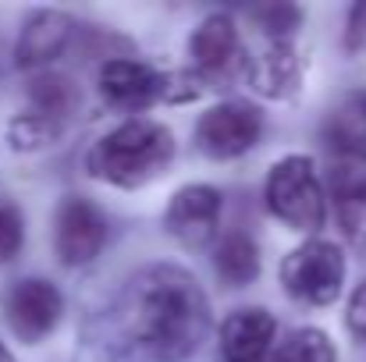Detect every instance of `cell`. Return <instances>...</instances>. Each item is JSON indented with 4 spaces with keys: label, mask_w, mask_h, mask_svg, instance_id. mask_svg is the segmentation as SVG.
Here are the masks:
<instances>
[{
    "label": "cell",
    "mask_w": 366,
    "mask_h": 362,
    "mask_svg": "<svg viewBox=\"0 0 366 362\" xmlns=\"http://www.w3.org/2000/svg\"><path fill=\"white\" fill-rule=\"evenodd\" d=\"M128 331L149 359H189L210 331V306L199 281L182 266L142 270L128 291Z\"/></svg>",
    "instance_id": "6da1fadb"
},
{
    "label": "cell",
    "mask_w": 366,
    "mask_h": 362,
    "mask_svg": "<svg viewBox=\"0 0 366 362\" xmlns=\"http://www.w3.org/2000/svg\"><path fill=\"white\" fill-rule=\"evenodd\" d=\"M174 156V139L164 124L146 118H132L107 131L93 153H89V171L111 185L139 188L153 181Z\"/></svg>",
    "instance_id": "7a4b0ae2"
},
{
    "label": "cell",
    "mask_w": 366,
    "mask_h": 362,
    "mask_svg": "<svg viewBox=\"0 0 366 362\" xmlns=\"http://www.w3.org/2000/svg\"><path fill=\"white\" fill-rule=\"evenodd\" d=\"M267 206L295 231H317L324 224V185L310 156H285L270 167Z\"/></svg>",
    "instance_id": "3957f363"
},
{
    "label": "cell",
    "mask_w": 366,
    "mask_h": 362,
    "mask_svg": "<svg viewBox=\"0 0 366 362\" xmlns=\"http://www.w3.org/2000/svg\"><path fill=\"white\" fill-rule=\"evenodd\" d=\"M345 281V256L331 241H306L281 263V284L306 306H327L338 298Z\"/></svg>",
    "instance_id": "277c9868"
},
{
    "label": "cell",
    "mask_w": 366,
    "mask_h": 362,
    "mask_svg": "<svg viewBox=\"0 0 366 362\" xmlns=\"http://www.w3.org/2000/svg\"><path fill=\"white\" fill-rule=\"evenodd\" d=\"M263 131V114L249 104H217L210 107L199 124H196V146L214 156V160H232V156H242L245 149L256 146Z\"/></svg>",
    "instance_id": "5b68a950"
},
{
    "label": "cell",
    "mask_w": 366,
    "mask_h": 362,
    "mask_svg": "<svg viewBox=\"0 0 366 362\" xmlns=\"http://www.w3.org/2000/svg\"><path fill=\"white\" fill-rule=\"evenodd\" d=\"M107 241V221L104 213L82 199V196H68L57 206V221H54V248L61 256V263L68 266H86L100 256Z\"/></svg>",
    "instance_id": "8992f818"
},
{
    "label": "cell",
    "mask_w": 366,
    "mask_h": 362,
    "mask_svg": "<svg viewBox=\"0 0 366 362\" xmlns=\"http://www.w3.org/2000/svg\"><path fill=\"white\" fill-rule=\"evenodd\" d=\"M61 309H64L61 291H57L50 281H39V277L18 281V284L11 288V295H7L11 331H14L21 341H29V345L43 341V338L57 327Z\"/></svg>",
    "instance_id": "52a82bcc"
},
{
    "label": "cell",
    "mask_w": 366,
    "mask_h": 362,
    "mask_svg": "<svg viewBox=\"0 0 366 362\" xmlns=\"http://www.w3.org/2000/svg\"><path fill=\"white\" fill-rule=\"evenodd\" d=\"M217 221H221V192L210 188V185L178 188L167 213H164V228L189 248H199L214 238Z\"/></svg>",
    "instance_id": "ba28073f"
},
{
    "label": "cell",
    "mask_w": 366,
    "mask_h": 362,
    "mask_svg": "<svg viewBox=\"0 0 366 362\" xmlns=\"http://www.w3.org/2000/svg\"><path fill=\"white\" fill-rule=\"evenodd\" d=\"M100 93L118 111H142L167 93V75L153 71L142 61H107L100 68Z\"/></svg>",
    "instance_id": "9c48e42d"
},
{
    "label": "cell",
    "mask_w": 366,
    "mask_h": 362,
    "mask_svg": "<svg viewBox=\"0 0 366 362\" xmlns=\"http://www.w3.org/2000/svg\"><path fill=\"white\" fill-rule=\"evenodd\" d=\"M192 50V64L210 75V79H232V71L239 68L242 46H239V29L228 14H210L189 39Z\"/></svg>",
    "instance_id": "30bf717a"
},
{
    "label": "cell",
    "mask_w": 366,
    "mask_h": 362,
    "mask_svg": "<svg viewBox=\"0 0 366 362\" xmlns=\"http://www.w3.org/2000/svg\"><path fill=\"white\" fill-rule=\"evenodd\" d=\"M331 199L338 206V217L352 238L366 235V156L338 153L327 171Z\"/></svg>",
    "instance_id": "8fae6325"
},
{
    "label": "cell",
    "mask_w": 366,
    "mask_h": 362,
    "mask_svg": "<svg viewBox=\"0 0 366 362\" xmlns=\"http://www.w3.org/2000/svg\"><path fill=\"white\" fill-rule=\"evenodd\" d=\"M274 316L267 309H239L221 327V356L228 362H259L274 341Z\"/></svg>",
    "instance_id": "7c38bea8"
},
{
    "label": "cell",
    "mask_w": 366,
    "mask_h": 362,
    "mask_svg": "<svg viewBox=\"0 0 366 362\" xmlns=\"http://www.w3.org/2000/svg\"><path fill=\"white\" fill-rule=\"evenodd\" d=\"M68 39H71V18L68 14H61V11L32 14L29 25L21 29V39H18V50H14L18 68H36V64L61 57Z\"/></svg>",
    "instance_id": "4fadbf2b"
},
{
    "label": "cell",
    "mask_w": 366,
    "mask_h": 362,
    "mask_svg": "<svg viewBox=\"0 0 366 362\" xmlns=\"http://www.w3.org/2000/svg\"><path fill=\"white\" fill-rule=\"evenodd\" d=\"M249 82L259 96L288 100L299 89V57H295V50L288 43H270L249 64Z\"/></svg>",
    "instance_id": "5bb4252c"
},
{
    "label": "cell",
    "mask_w": 366,
    "mask_h": 362,
    "mask_svg": "<svg viewBox=\"0 0 366 362\" xmlns=\"http://www.w3.org/2000/svg\"><path fill=\"white\" fill-rule=\"evenodd\" d=\"M29 100H32V114L54 121L57 128L68 121V114L75 111L79 104V89L68 75H57V71H43L29 82Z\"/></svg>",
    "instance_id": "9a60e30c"
},
{
    "label": "cell",
    "mask_w": 366,
    "mask_h": 362,
    "mask_svg": "<svg viewBox=\"0 0 366 362\" xmlns=\"http://www.w3.org/2000/svg\"><path fill=\"white\" fill-rule=\"evenodd\" d=\"M214 270L228 288H245L259 273V248L249 235H228L214 252Z\"/></svg>",
    "instance_id": "2e32d148"
},
{
    "label": "cell",
    "mask_w": 366,
    "mask_h": 362,
    "mask_svg": "<svg viewBox=\"0 0 366 362\" xmlns=\"http://www.w3.org/2000/svg\"><path fill=\"white\" fill-rule=\"evenodd\" d=\"M331 146L338 153L366 156V93L345 100V107L331 118Z\"/></svg>",
    "instance_id": "e0dca14e"
},
{
    "label": "cell",
    "mask_w": 366,
    "mask_h": 362,
    "mask_svg": "<svg viewBox=\"0 0 366 362\" xmlns=\"http://www.w3.org/2000/svg\"><path fill=\"white\" fill-rule=\"evenodd\" d=\"M335 359L338 356H335V345L327 341V334L306 327V331H295L288 341H281V348L274 352L270 362H335Z\"/></svg>",
    "instance_id": "ac0fdd59"
},
{
    "label": "cell",
    "mask_w": 366,
    "mask_h": 362,
    "mask_svg": "<svg viewBox=\"0 0 366 362\" xmlns=\"http://www.w3.org/2000/svg\"><path fill=\"white\" fill-rule=\"evenodd\" d=\"M57 124L54 121H46V118H39V114H21V118H14L11 121V146L14 149H39V146H46L50 139H57Z\"/></svg>",
    "instance_id": "d6986e66"
},
{
    "label": "cell",
    "mask_w": 366,
    "mask_h": 362,
    "mask_svg": "<svg viewBox=\"0 0 366 362\" xmlns=\"http://www.w3.org/2000/svg\"><path fill=\"white\" fill-rule=\"evenodd\" d=\"M256 25L274 39V43H288V36L299 29V7L292 4H270V7H256L252 11Z\"/></svg>",
    "instance_id": "ffe728a7"
},
{
    "label": "cell",
    "mask_w": 366,
    "mask_h": 362,
    "mask_svg": "<svg viewBox=\"0 0 366 362\" xmlns=\"http://www.w3.org/2000/svg\"><path fill=\"white\" fill-rule=\"evenodd\" d=\"M21 238H25V231H21V213H18L14 206H0V263L11 259V256L21 248Z\"/></svg>",
    "instance_id": "44dd1931"
},
{
    "label": "cell",
    "mask_w": 366,
    "mask_h": 362,
    "mask_svg": "<svg viewBox=\"0 0 366 362\" xmlns=\"http://www.w3.org/2000/svg\"><path fill=\"white\" fill-rule=\"evenodd\" d=\"M349 327H352L360 338H366V281L352 291V302H349Z\"/></svg>",
    "instance_id": "7402d4cb"
},
{
    "label": "cell",
    "mask_w": 366,
    "mask_h": 362,
    "mask_svg": "<svg viewBox=\"0 0 366 362\" xmlns=\"http://www.w3.org/2000/svg\"><path fill=\"white\" fill-rule=\"evenodd\" d=\"M360 43H366V0L352 7V18H349V46L356 50Z\"/></svg>",
    "instance_id": "603a6c76"
},
{
    "label": "cell",
    "mask_w": 366,
    "mask_h": 362,
    "mask_svg": "<svg viewBox=\"0 0 366 362\" xmlns=\"http://www.w3.org/2000/svg\"><path fill=\"white\" fill-rule=\"evenodd\" d=\"M0 362H14V356H11V352H7L4 345H0Z\"/></svg>",
    "instance_id": "cb8c5ba5"
}]
</instances>
